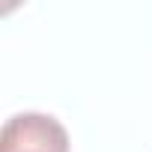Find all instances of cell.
<instances>
[{
    "label": "cell",
    "mask_w": 152,
    "mask_h": 152,
    "mask_svg": "<svg viewBox=\"0 0 152 152\" xmlns=\"http://www.w3.org/2000/svg\"><path fill=\"white\" fill-rule=\"evenodd\" d=\"M0 152H69V131L48 113H18L0 131Z\"/></svg>",
    "instance_id": "obj_1"
}]
</instances>
